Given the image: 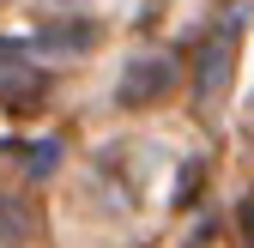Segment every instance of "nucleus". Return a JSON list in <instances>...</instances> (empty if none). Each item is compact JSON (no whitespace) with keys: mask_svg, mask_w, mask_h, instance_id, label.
Returning <instances> with one entry per match:
<instances>
[{"mask_svg":"<svg viewBox=\"0 0 254 248\" xmlns=\"http://www.w3.org/2000/svg\"><path fill=\"white\" fill-rule=\"evenodd\" d=\"M170 85H176V67L164 55H133L127 73H121V103H151V97H164Z\"/></svg>","mask_w":254,"mask_h":248,"instance_id":"1","label":"nucleus"},{"mask_svg":"<svg viewBox=\"0 0 254 248\" xmlns=\"http://www.w3.org/2000/svg\"><path fill=\"white\" fill-rule=\"evenodd\" d=\"M0 97L12 109H30L43 97V79H37V67H30V55L18 43H0Z\"/></svg>","mask_w":254,"mask_h":248,"instance_id":"2","label":"nucleus"},{"mask_svg":"<svg viewBox=\"0 0 254 248\" xmlns=\"http://www.w3.org/2000/svg\"><path fill=\"white\" fill-rule=\"evenodd\" d=\"M230 49H236V30H224V37L206 49V61H200V97H206V103L218 97V85L230 79Z\"/></svg>","mask_w":254,"mask_h":248,"instance_id":"3","label":"nucleus"},{"mask_svg":"<svg viewBox=\"0 0 254 248\" xmlns=\"http://www.w3.org/2000/svg\"><path fill=\"white\" fill-rule=\"evenodd\" d=\"M30 236V212L18 200H0V248H18Z\"/></svg>","mask_w":254,"mask_h":248,"instance_id":"4","label":"nucleus"},{"mask_svg":"<svg viewBox=\"0 0 254 248\" xmlns=\"http://www.w3.org/2000/svg\"><path fill=\"white\" fill-rule=\"evenodd\" d=\"M91 43V24H49L37 30V49H85Z\"/></svg>","mask_w":254,"mask_h":248,"instance_id":"5","label":"nucleus"},{"mask_svg":"<svg viewBox=\"0 0 254 248\" xmlns=\"http://www.w3.org/2000/svg\"><path fill=\"white\" fill-rule=\"evenodd\" d=\"M194 188H200V164H188V170H182V182H176V200H188Z\"/></svg>","mask_w":254,"mask_h":248,"instance_id":"6","label":"nucleus"},{"mask_svg":"<svg viewBox=\"0 0 254 248\" xmlns=\"http://www.w3.org/2000/svg\"><path fill=\"white\" fill-rule=\"evenodd\" d=\"M55 151H61V145H37V176H49V170H55Z\"/></svg>","mask_w":254,"mask_h":248,"instance_id":"7","label":"nucleus"},{"mask_svg":"<svg viewBox=\"0 0 254 248\" xmlns=\"http://www.w3.org/2000/svg\"><path fill=\"white\" fill-rule=\"evenodd\" d=\"M242 236H248V248H254V206H242Z\"/></svg>","mask_w":254,"mask_h":248,"instance_id":"8","label":"nucleus"}]
</instances>
